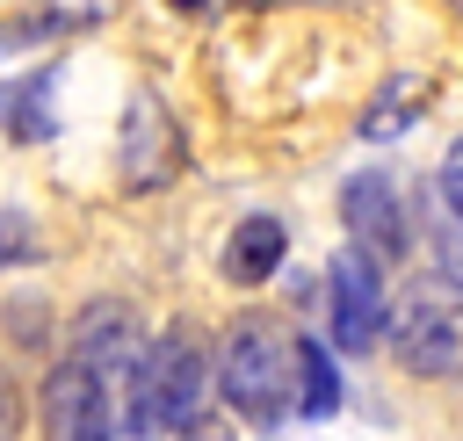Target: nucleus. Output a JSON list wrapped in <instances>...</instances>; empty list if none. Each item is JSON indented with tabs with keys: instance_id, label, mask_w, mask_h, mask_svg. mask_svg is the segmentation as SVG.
I'll return each instance as SVG.
<instances>
[{
	"instance_id": "f257e3e1",
	"label": "nucleus",
	"mask_w": 463,
	"mask_h": 441,
	"mask_svg": "<svg viewBox=\"0 0 463 441\" xmlns=\"http://www.w3.org/2000/svg\"><path fill=\"white\" fill-rule=\"evenodd\" d=\"M289 369H297V340L275 325V318H239L232 325V340H224V354H217V390H224V405L239 412V419H253V427H282V412H289Z\"/></svg>"
},
{
	"instance_id": "f03ea898",
	"label": "nucleus",
	"mask_w": 463,
	"mask_h": 441,
	"mask_svg": "<svg viewBox=\"0 0 463 441\" xmlns=\"http://www.w3.org/2000/svg\"><path fill=\"white\" fill-rule=\"evenodd\" d=\"M203 340L195 333H166L145 347L130 405H123V434H195L203 427Z\"/></svg>"
},
{
	"instance_id": "7ed1b4c3",
	"label": "nucleus",
	"mask_w": 463,
	"mask_h": 441,
	"mask_svg": "<svg viewBox=\"0 0 463 441\" xmlns=\"http://www.w3.org/2000/svg\"><path fill=\"white\" fill-rule=\"evenodd\" d=\"M391 347L412 376H456L463 369V282L449 267L405 282V296L391 304Z\"/></svg>"
},
{
	"instance_id": "20e7f679",
	"label": "nucleus",
	"mask_w": 463,
	"mask_h": 441,
	"mask_svg": "<svg viewBox=\"0 0 463 441\" xmlns=\"http://www.w3.org/2000/svg\"><path fill=\"white\" fill-rule=\"evenodd\" d=\"M326 289H333V340L347 347V354H369L376 340H383V275H376V253L369 246H347V253H333V275H326Z\"/></svg>"
},
{
	"instance_id": "39448f33",
	"label": "nucleus",
	"mask_w": 463,
	"mask_h": 441,
	"mask_svg": "<svg viewBox=\"0 0 463 441\" xmlns=\"http://www.w3.org/2000/svg\"><path fill=\"white\" fill-rule=\"evenodd\" d=\"M43 427L51 434H72V441H101L116 427V398H109V376L72 347L51 376H43Z\"/></svg>"
},
{
	"instance_id": "423d86ee",
	"label": "nucleus",
	"mask_w": 463,
	"mask_h": 441,
	"mask_svg": "<svg viewBox=\"0 0 463 441\" xmlns=\"http://www.w3.org/2000/svg\"><path fill=\"white\" fill-rule=\"evenodd\" d=\"M116 174L123 188H166L181 174V130L166 116L159 94H130L123 108V145H116Z\"/></svg>"
},
{
	"instance_id": "0eeeda50",
	"label": "nucleus",
	"mask_w": 463,
	"mask_h": 441,
	"mask_svg": "<svg viewBox=\"0 0 463 441\" xmlns=\"http://www.w3.org/2000/svg\"><path fill=\"white\" fill-rule=\"evenodd\" d=\"M340 224H347V239L354 246H369L376 260H398L405 253V239H412V224H405V202H398V181L391 174H354L347 188H340Z\"/></svg>"
},
{
	"instance_id": "6e6552de",
	"label": "nucleus",
	"mask_w": 463,
	"mask_h": 441,
	"mask_svg": "<svg viewBox=\"0 0 463 441\" xmlns=\"http://www.w3.org/2000/svg\"><path fill=\"white\" fill-rule=\"evenodd\" d=\"M282 253H289V231H282V217H246V224H232V239H224V282H239V289H260L275 267H282Z\"/></svg>"
},
{
	"instance_id": "1a4fd4ad",
	"label": "nucleus",
	"mask_w": 463,
	"mask_h": 441,
	"mask_svg": "<svg viewBox=\"0 0 463 441\" xmlns=\"http://www.w3.org/2000/svg\"><path fill=\"white\" fill-rule=\"evenodd\" d=\"M51 87H58V65L22 72V80L0 87V130H7L14 145H43V137L58 130V123H51Z\"/></svg>"
},
{
	"instance_id": "9d476101",
	"label": "nucleus",
	"mask_w": 463,
	"mask_h": 441,
	"mask_svg": "<svg viewBox=\"0 0 463 441\" xmlns=\"http://www.w3.org/2000/svg\"><path fill=\"white\" fill-rule=\"evenodd\" d=\"M427 101H434V87H427L420 72H405V80H383V87H376V101L362 108V137H369V145H391V137H405V130L427 116Z\"/></svg>"
},
{
	"instance_id": "9b49d317",
	"label": "nucleus",
	"mask_w": 463,
	"mask_h": 441,
	"mask_svg": "<svg viewBox=\"0 0 463 441\" xmlns=\"http://www.w3.org/2000/svg\"><path fill=\"white\" fill-rule=\"evenodd\" d=\"M297 405H304V419L340 412V376H333V354L318 340H297Z\"/></svg>"
},
{
	"instance_id": "f8f14e48",
	"label": "nucleus",
	"mask_w": 463,
	"mask_h": 441,
	"mask_svg": "<svg viewBox=\"0 0 463 441\" xmlns=\"http://www.w3.org/2000/svg\"><path fill=\"white\" fill-rule=\"evenodd\" d=\"M22 260H36V239H29L22 210H0V267H22Z\"/></svg>"
},
{
	"instance_id": "ddd939ff",
	"label": "nucleus",
	"mask_w": 463,
	"mask_h": 441,
	"mask_svg": "<svg viewBox=\"0 0 463 441\" xmlns=\"http://www.w3.org/2000/svg\"><path fill=\"white\" fill-rule=\"evenodd\" d=\"M441 210L449 217H463V137L449 145V159H441Z\"/></svg>"
},
{
	"instance_id": "4468645a",
	"label": "nucleus",
	"mask_w": 463,
	"mask_h": 441,
	"mask_svg": "<svg viewBox=\"0 0 463 441\" xmlns=\"http://www.w3.org/2000/svg\"><path fill=\"white\" fill-rule=\"evenodd\" d=\"M22 427V398H14V383L0 376V434H14Z\"/></svg>"
},
{
	"instance_id": "2eb2a0df",
	"label": "nucleus",
	"mask_w": 463,
	"mask_h": 441,
	"mask_svg": "<svg viewBox=\"0 0 463 441\" xmlns=\"http://www.w3.org/2000/svg\"><path fill=\"white\" fill-rule=\"evenodd\" d=\"M174 7H181V14H203V7H210V0H174Z\"/></svg>"
},
{
	"instance_id": "dca6fc26",
	"label": "nucleus",
	"mask_w": 463,
	"mask_h": 441,
	"mask_svg": "<svg viewBox=\"0 0 463 441\" xmlns=\"http://www.w3.org/2000/svg\"><path fill=\"white\" fill-rule=\"evenodd\" d=\"M246 7H275V0H246Z\"/></svg>"
}]
</instances>
